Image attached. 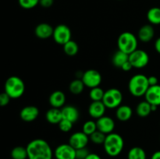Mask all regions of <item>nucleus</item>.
I'll use <instances>...</instances> for the list:
<instances>
[{"instance_id": "nucleus-1", "label": "nucleus", "mask_w": 160, "mask_h": 159, "mask_svg": "<svg viewBox=\"0 0 160 159\" xmlns=\"http://www.w3.org/2000/svg\"><path fill=\"white\" fill-rule=\"evenodd\" d=\"M28 159H52L53 151L51 146L43 139H34L26 147Z\"/></svg>"}, {"instance_id": "nucleus-2", "label": "nucleus", "mask_w": 160, "mask_h": 159, "mask_svg": "<svg viewBox=\"0 0 160 159\" xmlns=\"http://www.w3.org/2000/svg\"><path fill=\"white\" fill-rule=\"evenodd\" d=\"M103 147L108 155L110 157H117L120 155V153L123 151L124 141L123 137L120 134L111 132L106 135Z\"/></svg>"}, {"instance_id": "nucleus-3", "label": "nucleus", "mask_w": 160, "mask_h": 159, "mask_svg": "<svg viewBox=\"0 0 160 159\" xmlns=\"http://www.w3.org/2000/svg\"><path fill=\"white\" fill-rule=\"evenodd\" d=\"M149 87L148 76L143 74L134 75L128 83V90L134 97L145 96Z\"/></svg>"}, {"instance_id": "nucleus-4", "label": "nucleus", "mask_w": 160, "mask_h": 159, "mask_svg": "<svg viewBox=\"0 0 160 159\" xmlns=\"http://www.w3.org/2000/svg\"><path fill=\"white\" fill-rule=\"evenodd\" d=\"M4 88L5 92L10 97L11 99H17L24 94L25 84L19 76H12L6 80Z\"/></svg>"}, {"instance_id": "nucleus-5", "label": "nucleus", "mask_w": 160, "mask_h": 159, "mask_svg": "<svg viewBox=\"0 0 160 159\" xmlns=\"http://www.w3.org/2000/svg\"><path fill=\"white\" fill-rule=\"evenodd\" d=\"M137 37L133 33L125 31L120 34L117 39L119 50L130 55L138 48Z\"/></svg>"}, {"instance_id": "nucleus-6", "label": "nucleus", "mask_w": 160, "mask_h": 159, "mask_svg": "<svg viewBox=\"0 0 160 159\" xmlns=\"http://www.w3.org/2000/svg\"><path fill=\"white\" fill-rule=\"evenodd\" d=\"M123 101V94L119 89L110 88L106 90L102 102L107 108H117L121 105Z\"/></svg>"}, {"instance_id": "nucleus-7", "label": "nucleus", "mask_w": 160, "mask_h": 159, "mask_svg": "<svg viewBox=\"0 0 160 159\" xmlns=\"http://www.w3.org/2000/svg\"><path fill=\"white\" fill-rule=\"evenodd\" d=\"M129 62L133 68H145L149 62V55L145 51L142 49H136L129 55Z\"/></svg>"}, {"instance_id": "nucleus-8", "label": "nucleus", "mask_w": 160, "mask_h": 159, "mask_svg": "<svg viewBox=\"0 0 160 159\" xmlns=\"http://www.w3.org/2000/svg\"><path fill=\"white\" fill-rule=\"evenodd\" d=\"M72 33L70 27L66 24H59L54 28L52 37L56 43L63 45L71 40Z\"/></svg>"}, {"instance_id": "nucleus-9", "label": "nucleus", "mask_w": 160, "mask_h": 159, "mask_svg": "<svg viewBox=\"0 0 160 159\" xmlns=\"http://www.w3.org/2000/svg\"><path fill=\"white\" fill-rule=\"evenodd\" d=\"M81 80L86 87L93 88L95 87H99L102 78L101 73L98 70L90 69L83 73Z\"/></svg>"}, {"instance_id": "nucleus-10", "label": "nucleus", "mask_w": 160, "mask_h": 159, "mask_svg": "<svg viewBox=\"0 0 160 159\" xmlns=\"http://www.w3.org/2000/svg\"><path fill=\"white\" fill-rule=\"evenodd\" d=\"M56 159H76V150L69 143L59 145L54 151Z\"/></svg>"}, {"instance_id": "nucleus-11", "label": "nucleus", "mask_w": 160, "mask_h": 159, "mask_svg": "<svg viewBox=\"0 0 160 159\" xmlns=\"http://www.w3.org/2000/svg\"><path fill=\"white\" fill-rule=\"evenodd\" d=\"M89 137L84 132H73L69 138V144L71 145L75 150L86 147L88 143Z\"/></svg>"}, {"instance_id": "nucleus-12", "label": "nucleus", "mask_w": 160, "mask_h": 159, "mask_svg": "<svg viewBox=\"0 0 160 159\" xmlns=\"http://www.w3.org/2000/svg\"><path fill=\"white\" fill-rule=\"evenodd\" d=\"M96 125L97 129L106 135L113 132L115 129V122L111 117L107 115H103L101 118H98L96 121Z\"/></svg>"}, {"instance_id": "nucleus-13", "label": "nucleus", "mask_w": 160, "mask_h": 159, "mask_svg": "<svg viewBox=\"0 0 160 159\" xmlns=\"http://www.w3.org/2000/svg\"><path fill=\"white\" fill-rule=\"evenodd\" d=\"M39 109L34 105H28L23 107L20 112V117L23 121L30 123L38 117Z\"/></svg>"}, {"instance_id": "nucleus-14", "label": "nucleus", "mask_w": 160, "mask_h": 159, "mask_svg": "<svg viewBox=\"0 0 160 159\" xmlns=\"http://www.w3.org/2000/svg\"><path fill=\"white\" fill-rule=\"evenodd\" d=\"M54 28L48 23H41L34 28V34L40 39H48L52 37Z\"/></svg>"}, {"instance_id": "nucleus-15", "label": "nucleus", "mask_w": 160, "mask_h": 159, "mask_svg": "<svg viewBox=\"0 0 160 159\" xmlns=\"http://www.w3.org/2000/svg\"><path fill=\"white\" fill-rule=\"evenodd\" d=\"M145 101L154 105H160V85L150 86L145 94Z\"/></svg>"}, {"instance_id": "nucleus-16", "label": "nucleus", "mask_w": 160, "mask_h": 159, "mask_svg": "<svg viewBox=\"0 0 160 159\" xmlns=\"http://www.w3.org/2000/svg\"><path fill=\"white\" fill-rule=\"evenodd\" d=\"M106 109V107L102 101H92L88 107V114L92 118L98 119L105 115Z\"/></svg>"}, {"instance_id": "nucleus-17", "label": "nucleus", "mask_w": 160, "mask_h": 159, "mask_svg": "<svg viewBox=\"0 0 160 159\" xmlns=\"http://www.w3.org/2000/svg\"><path fill=\"white\" fill-rule=\"evenodd\" d=\"M49 104L52 108H62L66 102V95L62 90H55L48 98Z\"/></svg>"}, {"instance_id": "nucleus-18", "label": "nucleus", "mask_w": 160, "mask_h": 159, "mask_svg": "<svg viewBox=\"0 0 160 159\" xmlns=\"http://www.w3.org/2000/svg\"><path fill=\"white\" fill-rule=\"evenodd\" d=\"M62 118L69 120L71 123H75L78 120L80 116V113L78 109L75 106L73 105H64L61 108Z\"/></svg>"}, {"instance_id": "nucleus-19", "label": "nucleus", "mask_w": 160, "mask_h": 159, "mask_svg": "<svg viewBox=\"0 0 160 159\" xmlns=\"http://www.w3.org/2000/svg\"><path fill=\"white\" fill-rule=\"evenodd\" d=\"M138 36L139 40L144 43H148L151 41L155 36L154 27L152 24L143 25L139 29Z\"/></svg>"}, {"instance_id": "nucleus-20", "label": "nucleus", "mask_w": 160, "mask_h": 159, "mask_svg": "<svg viewBox=\"0 0 160 159\" xmlns=\"http://www.w3.org/2000/svg\"><path fill=\"white\" fill-rule=\"evenodd\" d=\"M132 115V108L127 104H121L117 108L116 110V117L121 122H126L131 119Z\"/></svg>"}, {"instance_id": "nucleus-21", "label": "nucleus", "mask_w": 160, "mask_h": 159, "mask_svg": "<svg viewBox=\"0 0 160 159\" xmlns=\"http://www.w3.org/2000/svg\"><path fill=\"white\" fill-rule=\"evenodd\" d=\"M45 118H46L47 122L51 124H59V122L62 119L61 108L52 107L46 112Z\"/></svg>"}, {"instance_id": "nucleus-22", "label": "nucleus", "mask_w": 160, "mask_h": 159, "mask_svg": "<svg viewBox=\"0 0 160 159\" xmlns=\"http://www.w3.org/2000/svg\"><path fill=\"white\" fill-rule=\"evenodd\" d=\"M129 60V55L123 51L118 50L116 51L112 57V62L117 68H121L122 65Z\"/></svg>"}, {"instance_id": "nucleus-23", "label": "nucleus", "mask_w": 160, "mask_h": 159, "mask_svg": "<svg viewBox=\"0 0 160 159\" xmlns=\"http://www.w3.org/2000/svg\"><path fill=\"white\" fill-rule=\"evenodd\" d=\"M151 104L147 101H142L138 103L136 107V113L141 118H145L151 114Z\"/></svg>"}, {"instance_id": "nucleus-24", "label": "nucleus", "mask_w": 160, "mask_h": 159, "mask_svg": "<svg viewBox=\"0 0 160 159\" xmlns=\"http://www.w3.org/2000/svg\"><path fill=\"white\" fill-rule=\"evenodd\" d=\"M147 19L152 25L160 24V8L152 7L147 12Z\"/></svg>"}, {"instance_id": "nucleus-25", "label": "nucleus", "mask_w": 160, "mask_h": 159, "mask_svg": "<svg viewBox=\"0 0 160 159\" xmlns=\"http://www.w3.org/2000/svg\"><path fill=\"white\" fill-rule=\"evenodd\" d=\"M147 155L145 150L140 147L131 148L128 153V159H146Z\"/></svg>"}, {"instance_id": "nucleus-26", "label": "nucleus", "mask_w": 160, "mask_h": 159, "mask_svg": "<svg viewBox=\"0 0 160 159\" xmlns=\"http://www.w3.org/2000/svg\"><path fill=\"white\" fill-rule=\"evenodd\" d=\"M84 87H85V85L83 83L82 80L75 79L70 82V86H69V90H70V93L73 94L78 95L82 93Z\"/></svg>"}, {"instance_id": "nucleus-27", "label": "nucleus", "mask_w": 160, "mask_h": 159, "mask_svg": "<svg viewBox=\"0 0 160 159\" xmlns=\"http://www.w3.org/2000/svg\"><path fill=\"white\" fill-rule=\"evenodd\" d=\"M63 51L65 54L68 56L76 55L79 51V46L78 43L73 40L69 41L68 42L63 45Z\"/></svg>"}, {"instance_id": "nucleus-28", "label": "nucleus", "mask_w": 160, "mask_h": 159, "mask_svg": "<svg viewBox=\"0 0 160 159\" xmlns=\"http://www.w3.org/2000/svg\"><path fill=\"white\" fill-rule=\"evenodd\" d=\"M10 155L12 159H28L27 148L22 146H17L12 148Z\"/></svg>"}, {"instance_id": "nucleus-29", "label": "nucleus", "mask_w": 160, "mask_h": 159, "mask_svg": "<svg viewBox=\"0 0 160 159\" xmlns=\"http://www.w3.org/2000/svg\"><path fill=\"white\" fill-rule=\"evenodd\" d=\"M105 91L100 87H95L93 88H91L89 92V97L92 101H102V98L104 97Z\"/></svg>"}, {"instance_id": "nucleus-30", "label": "nucleus", "mask_w": 160, "mask_h": 159, "mask_svg": "<svg viewBox=\"0 0 160 159\" xmlns=\"http://www.w3.org/2000/svg\"><path fill=\"white\" fill-rule=\"evenodd\" d=\"M106 134L102 132L101 131L98 130V129L89 136V139H90L91 141L95 144H103L105 140H106Z\"/></svg>"}, {"instance_id": "nucleus-31", "label": "nucleus", "mask_w": 160, "mask_h": 159, "mask_svg": "<svg viewBox=\"0 0 160 159\" xmlns=\"http://www.w3.org/2000/svg\"><path fill=\"white\" fill-rule=\"evenodd\" d=\"M97 130V125L96 122L93 121V120H88L86 121L84 123L82 126V131L88 136H90L91 134L93 133L94 132Z\"/></svg>"}, {"instance_id": "nucleus-32", "label": "nucleus", "mask_w": 160, "mask_h": 159, "mask_svg": "<svg viewBox=\"0 0 160 159\" xmlns=\"http://www.w3.org/2000/svg\"><path fill=\"white\" fill-rule=\"evenodd\" d=\"M18 2L23 9H31L39 4V0H18Z\"/></svg>"}, {"instance_id": "nucleus-33", "label": "nucleus", "mask_w": 160, "mask_h": 159, "mask_svg": "<svg viewBox=\"0 0 160 159\" xmlns=\"http://www.w3.org/2000/svg\"><path fill=\"white\" fill-rule=\"evenodd\" d=\"M58 126H59V129H60L62 132H70L72 129V128H73V123H71L70 121H69V120L62 118V119L59 123Z\"/></svg>"}, {"instance_id": "nucleus-34", "label": "nucleus", "mask_w": 160, "mask_h": 159, "mask_svg": "<svg viewBox=\"0 0 160 159\" xmlns=\"http://www.w3.org/2000/svg\"><path fill=\"white\" fill-rule=\"evenodd\" d=\"M89 154H90V151L88 149L87 147L76 150V159H85Z\"/></svg>"}, {"instance_id": "nucleus-35", "label": "nucleus", "mask_w": 160, "mask_h": 159, "mask_svg": "<svg viewBox=\"0 0 160 159\" xmlns=\"http://www.w3.org/2000/svg\"><path fill=\"white\" fill-rule=\"evenodd\" d=\"M10 97L5 91L0 94V107H5L7 105L10 101Z\"/></svg>"}, {"instance_id": "nucleus-36", "label": "nucleus", "mask_w": 160, "mask_h": 159, "mask_svg": "<svg viewBox=\"0 0 160 159\" xmlns=\"http://www.w3.org/2000/svg\"><path fill=\"white\" fill-rule=\"evenodd\" d=\"M54 3V0H39V4L44 8H49Z\"/></svg>"}, {"instance_id": "nucleus-37", "label": "nucleus", "mask_w": 160, "mask_h": 159, "mask_svg": "<svg viewBox=\"0 0 160 159\" xmlns=\"http://www.w3.org/2000/svg\"><path fill=\"white\" fill-rule=\"evenodd\" d=\"M148 81L149 86H155L157 85L158 84V78L156 76H150L148 77Z\"/></svg>"}, {"instance_id": "nucleus-38", "label": "nucleus", "mask_w": 160, "mask_h": 159, "mask_svg": "<svg viewBox=\"0 0 160 159\" xmlns=\"http://www.w3.org/2000/svg\"><path fill=\"white\" fill-rule=\"evenodd\" d=\"M132 68H133L132 65H131V62H130L129 60H128V62H126L123 65H122L121 68L120 69H121L122 70H123V71L128 72V71H130V70H132Z\"/></svg>"}, {"instance_id": "nucleus-39", "label": "nucleus", "mask_w": 160, "mask_h": 159, "mask_svg": "<svg viewBox=\"0 0 160 159\" xmlns=\"http://www.w3.org/2000/svg\"><path fill=\"white\" fill-rule=\"evenodd\" d=\"M85 159H102L98 154H95V153H90L87 156Z\"/></svg>"}, {"instance_id": "nucleus-40", "label": "nucleus", "mask_w": 160, "mask_h": 159, "mask_svg": "<svg viewBox=\"0 0 160 159\" xmlns=\"http://www.w3.org/2000/svg\"><path fill=\"white\" fill-rule=\"evenodd\" d=\"M155 49L159 54H160V37L156 39V42H155Z\"/></svg>"}, {"instance_id": "nucleus-41", "label": "nucleus", "mask_w": 160, "mask_h": 159, "mask_svg": "<svg viewBox=\"0 0 160 159\" xmlns=\"http://www.w3.org/2000/svg\"><path fill=\"white\" fill-rule=\"evenodd\" d=\"M151 159H160V151H157L153 153L152 155Z\"/></svg>"}, {"instance_id": "nucleus-42", "label": "nucleus", "mask_w": 160, "mask_h": 159, "mask_svg": "<svg viewBox=\"0 0 160 159\" xmlns=\"http://www.w3.org/2000/svg\"><path fill=\"white\" fill-rule=\"evenodd\" d=\"M158 107H159V106H157V105H154V104H151L152 112H156V111L157 110Z\"/></svg>"}]
</instances>
